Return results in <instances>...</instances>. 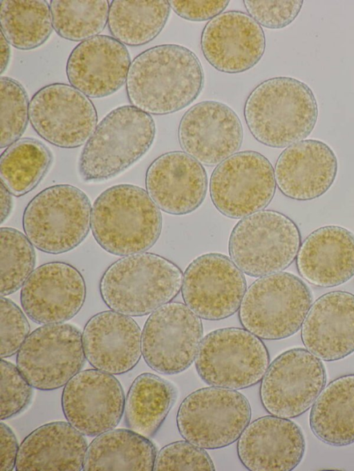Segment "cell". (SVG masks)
<instances>
[{"label": "cell", "mask_w": 354, "mask_h": 471, "mask_svg": "<svg viewBox=\"0 0 354 471\" xmlns=\"http://www.w3.org/2000/svg\"><path fill=\"white\" fill-rule=\"evenodd\" d=\"M183 275L173 262L151 253L124 256L111 264L100 282L104 303L131 316L149 314L180 292Z\"/></svg>", "instance_id": "cell-4"}, {"label": "cell", "mask_w": 354, "mask_h": 471, "mask_svg": "<svg viewBox=\"0 0 354 471\" xmlns=\"http://www.w3.org/2000/svg\"><path fill=\"white\" fill-rule=\"evenodd\" d=\"M171 8L179 17L193 21L212 19L222 13L229 1H169Z\"/></svg>", "instance_id": "cell-42"}, {"label": "cell", "mask_w": 354, "mask_h": 471, "mask_svg": "<svg viewBox=\"0 0 354 471\" xmlns=\"http://www.w3.org/2000/svg\"><path fill=\"white\" fill-rule=\"evenodd\" d=\"M11 193L1 182L0 186V217L1 223H3L9 216L12 210Z\"/></svg>", "instance_id": "cell-44"}, {"label": "cell", "mask_w": 354, "mask_h": 471, "mask_svg": "<svg viewBox=\"0 0 354 471\" xmlns=\"http://www.w3.org/2000/svg\"><path fill=\"white\" fill-rule=\"evenodd\" d=\"M0 23L7 41L20 50L39 47L53 28L50 8L44 0L1 1Z\"/></svg>", "instance_id": "cell-33"}, {"label": "cell", "mask_w": 354, "mask_h": 471, "mask_svg": "<svg viewBox=\"0 0 354 471\" xmlns=\"http://www.w3.org/2000/svg\"><path fill=\"white\" fill-rule=\"evenodd\" d=\"M32 385L17 367L1 361V419L13 417L23 411L30 401Z\"/></svg>", "instance_id": "cell-39"}, {"label": "cell", "mask_w": 354, "mask_h": 471, "mask_svg": "<svg viewBox=\"0 0 354 471\" xmlns=\"http://www.w3.org/2000/svg\"><path fill=\"white\" fill-rule=\"evenodd\" d=\"M244 117L252 136L272 148H284L304 140L318 117L315 96L305 83L277 77L258 84L248 96Z\"/></svg>", "instance_id": "cell-2"}, {"label": "cell", "mask_w": 354, "mask_h": 471, "mask_svg": "<svg viewBox=\"0 0 354 471\" xmlns=\"http://www.w3.org/2000/svg\"><path fill=\"white\" fill-rule=\"evenodd\" d=\"M296 263L300 276L313 285L343 284L354 275V234L339 226L320 227L301 244Z\"/></svg>", "instance_id": "cell-27"}, {"label": "cell", "mask_w": 354, "mask_h": 471, "mask_svg": "<svg viewBox=\"0 0 354 471\" xmlns=\"http://www.w3.org/2000/svg\"><path fill=\"white\" fill-rule=\"evenodd\" d=\"M124 402L120 382L111 374L98 369L78 372L66 383L62 395L66 420L88 436L115 427L124 413Z\"/></svg>", "instance_id": "cell-17"}, {"label": "cell", "mask_w": 354, "mask_h": 471, "mask_svg": "<svg viewBox=\"0 0 354 471\" xmlns=\"http://www.w3.org/2000/svg\"><path fill=\"white\" fill-rule=\"evenodd\" d=\"M176 390L170 382L143 373L131 384L124 402V421L131 430L148 439L157 432L174 405Z\"/></svg>", "instance_id": "cell-31"}, {"label": "cell", "mask_w": 354, "mask_h": 471, "mask_svg": "<svg viewBox=\"0 0 354 471\" xmlns=\"http://www.w3.org/2000/svg\"><path fill=\"white\" fill-rule=\"evenodd\" d=\"M85 358L77 327L48 324L29 334L18 351L17 366L32 387L49 391L66 385L80 372Z\"/></svg>", "instance_id": "cell-11"}, {"label": "cell", "mask_w": 354, "mask_h": 471, "mask_svg": "<svg viewBox=\"0 0 354 471\" xmlns=\"http://www.w3.org/2000/svg\"><path fill=\"white\" fill-rule=\"evenodd\" d=\"M88 448L83 434L69 423L43 425L19 446L15 468L19 471H80Z\"/></svg>", "instance_id": "cell-28"}, {"label": "cell", "mask_w": 354, "mask_h": 471, "mask_svg": "<svg viewBox=\"0 0 354 471\" xmlns=\"http://www.w3.org/2000/svg\"><path fill=\"white\" fill-rule=\"evenodd\" d=\"M91 229L102 249L127 256L145 252L156 242L162 215L145 190L121 184L108 188L96 198Z\"/></svg>", "instance_id": "cell-3"}, {"label": "cell", "mask_w": 354, "mask_h": 471, "mask_svg": "<svg viewBox=\"0 0 354 471\" xmlns=\"http://www.w3.org/2000/svg\"><path fill=\"white\" fill-rule=\"evenodd\" d=\"M53 155L32 138H21L7 147L0 159L1 182L15 196L32 191L49 169Z\"/></svg>", "instance_id": "cell-34"}, {"label": "cell", "mask_w": 354, "mask_h": 471, "mask_svg": "<svg viewBox=\"0 0 354 471\" xmlns=\"http://www.w3.org/2000/svg\"><path fill=\"white\" fill-rule=\"evenodd\" d=\"M249 15L259 25L280 29L291 23L299 15L303 1H244Z\"/></svg>", "instance_id": "cell-41"}, {"label": "cell", "mask_w": 354, "mask_h": 471, "mask_svg": "<svg viewBox=\"0 0 354 471\" xmlns=\"http://www.w3.org/2000/svg\"><path fill=\"white\" fill-rule=\"evenodd\" d=\"M1 357L18 352L29 336L30 326L22 311L10 300L1 298Z\"/></svg>", "instance_id": "cell-40"}, {"label": "cell", "mask_w": 354, "mask_h": 471, "mask_svg": "<svg viewBox=\"0 0 354 471\" xmlns=\"http://www.w3.org/2000/svg\"><path fill=\"white\" fill-rule=\"evenodd\" d=\"M86 285L80 271L62 262L35 269L22 286L21 303L28 316L40 324L62 323L84 305Z\"/></svg>", "instance_id": "cell-19"}, {"label": "cell", "mask_w": 354, "mask_h": 471, "mask_svg": "<svg viewBox=\"0 0 354 471\" xmlns=\"http://www.w3.org/2000/svg\"><path fill=\"white\" fill-rule=\"evenodd\" d=\"M207 452L187 441L171 443L157 454L153 470H214Z\"/></svg>", "instance_id": "cell-38"}, {"label": "cell", "mask_w": 354, "mask_h": 471, "mask_svg": "<svg viewBox=\"0 0 354 471\" xmlns=\"http://www.w3.org/2000/svg\"><path fill=\"white\" fill-rule=\"evenodd\" d=\"M204 84L197 56L177 44L149 48L131 61L126 90L131 106L151 115L177 112L193 102Z\"/></svg>", "instance_id": "cell-1"}, {"label": "cell", "mask_w": 354, "mask_h": 471, "mask_svg": "<svg viewBox=\"0 0 354 471\" xmlns=\"http://www.w3.org/2000/svg\"><path fill=\"white\" fill-rule=\"evenodd\" d=\"M276 185L270 161L258 152L245 151L234 153L214 169L209 193L220 213L239 219L266 207L274 197Z\"/></svg>", "instance_id": "cell-12"}, {"label": "cell", "mask_w": 354, "mask_h": 471, "mask_svg": "<svg viewBox=\"0 0 354 471\" xmlns=\"http://www.w3.org/2000/svg\"><path fill=\"white\" fill-rule=\"evenodd\" d=\"M309 425L326 444L354 443V374L341 376L324 387L312 406Z\"/></svg>", "instance_id": "cell-29"}, {"label": "cell", "mask_w": 354, "mask_h": 471, "mask_svg": "<svg viewBox=\"0 0 354 471\" xmlns=\"http://www.w3.org/2000/svg\"><path fill=\"white\" fill-rule=\"evenodd\" d=\"M157 452L147 437L127 429L111 430L88 446L83 470H153Z\"/></svg>", "instance_id": "cell-30"}, {"label": "cell", "mask_w": 354, "mask_h": 471, "mask_svg": "<svg viewBox=\"0 0 354 471\" xmlns=\"http://www.w3.org/2000/svg\"><path fill=\"white\" fill-rule=\"evenodd\" d=\"M243 128L227 105L203 101L182 117L178 139L181 148L201 164L214 166L236 153L243 142Z\"/></svg>", "instance_id": "cell-18"}, {"label": "cell", "mask_w": 354, "mask_h": 471, "mask_svg": "<svg viewBox=\"0 0 354 471\" xmlns=\"http://www.w3.org/2000/svg\"><path fill=\"white\" fill-rule=\"evenodd\" d=\"M337 160L330 147L317 140H304L285 148L274 167L276 184L286 197L305 201L324 194L333 184Z\"/></svg>", "instance_id": "cell-25"}, {"label": "cell", "mask_w": 354, "mask_h": 471, "mask_svg": "<svg viewBox=\"0 0 354 471\" xmlns=\"http://www.w3.org/2000/svg\"><path fill=\"white\" fill-rule=\"evenodd\" d=\"M246 291L243 271L225 255L209 253L194 259L183 275L185 305L201 318L218 320L239 309Z\"/></svg>", "instance_id": "cell-16"}, {"label": "cell", "mask_w": 354, "mask_h": 471, "mask_svg": "<svg viewBox=\"0 0 354 471\" xmlns=\"http://www.w3.org/2000/svg\"><path fill=\"white\" fill-rule=\"evenodd\" d=\"M250 419L245 396L235 390L212 386L184 398L176 423L185 440L204 449H218L239 439Z\"/></svg>", "instance_id": "cell-10"}, {"label": "cell", "mask_w": 354, "mask_h": 471, "mask_svg": "<svg viewBox=\"0 0 354 471\" xmlns=\"http://www.w3.org/2000/svg\"><path fill=\"white\" fill-rule=\"evenodd\" d=\"M1 239V295H10L24 284L33 271L35 253L32 244L19 231L2 227Z\"/></svg>", "instance_id": "cell-36"}, {"label": "cell", "mask_w": 354, "mask_h": 471, "mask_svg": "<svg viewBox=\"0 0 354 471\" xmlns=\"http://www.w3.org/2000/svg\"><path fill=\"white\" fill-rule=\"evenodd\" d=\"M305 439L300 427L288 419L268 415L254 420L237 442L242 464L252 471H290L301 462Z\"/></svg>", "instance_id": "cell-21"}, {"label": "cell", "mask_w": 354, "mask_h": 471, "mask_svg": "<svg viewBox=\"0 0 354 471\" xmlns=\"http://www.w3.org/2000/svg\"><path fill=\"white\" fill-rule=\"evenodd\" d=\"M203 338V324L186 305L169 302L147 318L142 333V354L154 371L176 374L195 361Z\"/></svg>", "instance_id": "cell-14"}, {"label": "cell", "mask_w": 354, "mask_h": 471, "mask_svg": "<svg viewBox=\"0 0 354 471\" xmlns=\"http://www.w3.org/2000/svg\"><path fill=\"white\" fill-rule=\"evenodd\" d=\"M300 246L299 230L290 218L276 211L261 210L237 222L228 249L231 260L243 273L262 277L289 267Z\"/></svg>", "instance_id": "cell-8"}, {"label": "cell", "mask_w": 354, "mask_h": 471, "mask_svg": "<svg viewBox=\"0 0 354 471\" xmlns=\"http://www.w3.org/2000/svg\"><path fill=\"white\" fill-rule=\"evenodd\" d=\"M155 135L150 115L131 105L113 109L84 145L78 164L80 178L97 182L122 173L147 152Z\"/></svg>", "instance_id": "cell-5"}, {"label": "cell", "mask_w": 354, "mask_h": 471, "mask_svg": "<svg viewBox=\"0 0 354 471\" xmlns=\"http://www.w3.org/2000/svg\"><path fill=\"white\" fill-rule=\"evenodd\" d=\"M269 365L268 351L261 338L239 327L209 333L203 338L195 359L196 371L203 381L232 390L261 381Z\"/></svg>", "instance_id": "cell-9"}, {"label": "cell", "mask_w": 354, "mask_h": 471, "mask_svg": "<svg viewBox=\"0 0 354 471\" xmlns=\"http://www.w3.org/2000/svg\"><path fill=\"white\" fill-rule=\"evenodd\" d=\"M201 50L215 69L239 73L254 66L266 50L261 26L241 11L223 12L211 19L201 34Z\"/></svg>", "instance_id": "cell-20"}, {"label": "cell", "mask_w": 354, "mask_h": 471, "mask_svg": "<svg viewBox=\"0 0 354 471\" xmlns=\"http://www.w3.org/2000/svg\"><path fill=\"white\" fill-rule=\"evenodd\" d=\"M29 120L46 142L73 148L88 141L97 126V115L88 97L71 85L55 83L32 96Z\"/></svg>", "instance_id": "cell-15"}, {"label": "cell", "mask_w": 354, "mask_h": 471, "mask_svg": "<svg viewBox=\"0 0 354 471\" xmlns=\"http://www.w3.org/2000/svg\"><path fill=\"white\" fill-rule=\"evenodd\" d=\"M17 439L10 428L0 423V470H12L16 465L19 451Z\"/></svg>", "instance_id": "cell-43"}, {"label": "cell", "mask_w": 354, "mask_h": 471, "mask_svg": "<svg viewBox=\"0 0 354 471\" xmlns=\"http://www.w3.org/2000/svg\"><path fill=\"white\" fill-rule=\"evenodd\" d=\"M313 295L299 277L278 272L260 277L247 289L239 309L243 327L265 340H280L301 327Z\"/></svg>", "instance_id": "cell-6"}, {"label": "cell", "mask_w": 354, "mask_h": 471, "mask_svg": "<svg viewBox=\"0 0 354 471\" xmlns=\"http://www.w3.org/2000/svg\"><path fill=\"white\" fill-rule=\"evenodd\" d=\"M9 43L4 37L3 33L1 32L0 44H1V55H0V73L2 74L8 64L10 56V50Z\"/></svg>", "instance_id": "cell-45"}, {"label": "cell", "mask_w": 354, "mask_h": 471, "mask_svg": "<svg viewBox=\"0 0 354 471\" xmlns=\"http://www.w3.org/2000/svg\"><path fill=\"white\" fill-rule=\"evenodd\" d=\"M147 192L163 211L185 215L196 210L203 202L207 177L202 164L182 151L164 153L148 167L145 176Z\"/></svg>", "instance_id": "cell-23"}, {"label": "cell", "mask_w": 354, "mask_h": 471, "mask_svg": "<svg viewBox=\"0 0 354 471\" xmlns=\"http://www.w3.org/2000/svg\"><path fill=\"white\" fill-rule=\"evenodd\" d=\"M1 140L0 147L9 146L24 133L29 119L27 93L17 81L0 78Z\"/></svg>", "instance_id": "cell-37"}, {"label": "cell", "mask_w": 354, "mask_h": 471, "mask_svg": "<svg viewBox=\"0 0 354 471\" xmlns=\"http://www.w3.org/2000/svg\"><path fill=\"white\" fill-rule=\"evenodd\" d=\"M168 1H112L108 27L124 45L139 46L155 39L165 26L170 13Z\"/></svg>", "instance_id": "cell-32"}, {"label": "cell", "mask_w": 354, "mask_h": 471, "mask_svg": "<svg viewBox=\"0 0 354 471\" xmlns=\"http://www.w3.org/2000/svg\"><path fill=\"white\" fill-rule=\"evenodd\" d=\"M109 6L106 0H53L50 8L53 28L64 39L83 41L104 30Z\"/></svg>", "instance_id": "cell-35"}, {"label": "cell", "mask_w": 354, "mask_h": 471, "mask_svg": "<svg viewBox=\"0 0 354 471\" xmlns=\"http://www.w3.org/2000/svg\"><path fill=\"white\" fill-rule=\"evenodd\" d=\"M91 205L88 196L76 186L56 184L37 194L26 206L24 231L39 250L51 254L77 247L91 227Z\"/></svg>", "instance_id": "cell-7"}, {"label": "cell", "mask_w": 354, "mask_h": 471, "mask_svg": "<svg viewBox=\"0 0 354 471\" xmlns=\"http://www.w3.org/2000/svg\"><path fill=\"white\" fill-rule=\"evenodd\" d=\"M306 349L319 359L335 361L354 352V295L328 292L312 304L301 326Z\"/></svg>", "instance_id": "cell-26"}, {"label": "cell", "mask_w": 354, "mask_h": 471, "mask_svg": "<svg viewBox=\"0 0 354 471\" xmlns=\"http://www.w3.org/2000/svg\"><path fill=\"white\" fill-rule=\"evenodd\" d=\"M131 59L126 46L113 37L97 35L77 44L66 66L71 86L91 98L116 92L126 83Z\"/></svg>", "instance_id": "cell-22"}, {"label": "cell", "mask_w": 354, "mask_h": 471, "mask_svg": "<svg viewBox=\"0 0 354 471\" xmlns=\"http://www.w3.org/2000/svg\"><path fill=\"white\" fill-rule=\"evenodd\" d=\"M326 381L321 359L306 349H289L269 365L261 379L262 405L272 415L297 417L313 405Z\"/></svg>", "instance_id": "cell-13"}, {"label": "cell", "mask_w": 354, "mask_h": 471, "mask_svg": "<svg viewBox=\"0 0 354 471\" xmlns=\"http://www.w3.org/2000/svg\"><path fill=\"white\" fill-rule=\"evenodd\" d=\"M84 355L96 369L122 374L132 369L142 354V334L129 316L104 311L92 316L82 334Z\"/></svg>", "instance_id": "cell-24"}]
</instances>
